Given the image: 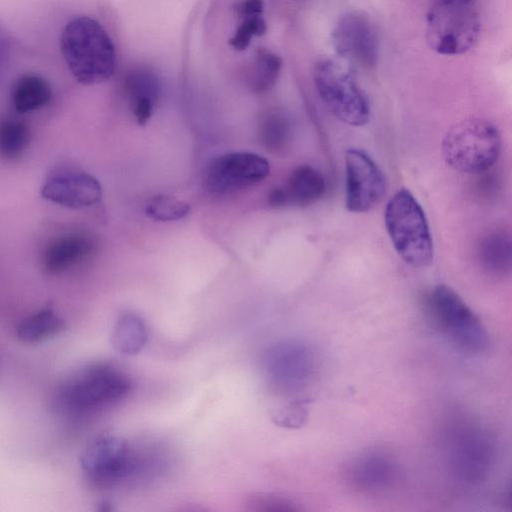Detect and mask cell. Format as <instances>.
I'll use <instances>...</instances> for the list:
<instances>
[{
	"label": "cell",
	"mask_w": 512,
	"mask_h": 512,
	"mask_svg": "<svg viewBox=\"0 0 512 512\" xmlns=\"http://www.w3.org/2000/svg\"><path fill=\"white\" fill-rule=\"evenodd\" d=\"M130 379L106 362L87 364L64 378L53 395L55 410L82 417L121 400L131 389Z\"/></svg>",
	"instance_id": "6da1fadb"
},
{
	"label": "cell",
	"mask_w": 512,
	"mask_h": 512,
	"mask_svg": "<svg viewBox=\"0 0 512 512\" xmlns=\"http://www.w3.org/2000/svg\"><path fill=\"white\" fill-rule=\"evenodd\" d=\"M60 48L70 72L81 84H100L114 74L113 42L104 27L91 17L71 19L62 30Z\"/></svg>",
	"instance_id": "7a4b0ae2"
},
{
	"label": "cell",
	"mask_w": 512,
	"mask_h": 512,
	"mask_svg": "<svg viewBox=\"0 0 512 512\" xmlns=\"http://www.w3.org/2000/svg\"><path fill=\"white\" fill-rule=\"evenodd\" d=\"M388 236L399 257L408 265L422 268L434 258L433 240L425 212L413 194L399 189L384 212Z\"/></svg>",
	"instance_id": "3957f363"
},
{
	"label": "cell",
	"mask_w": 512,
	"mask_h": 512,
	"mask_svg": "<svg viewBox=\"0 0 512 512\" xmlns=\"http://www.w3.org/2000/svg\"><path fill=\"white\" fill-rule=\"evenodd\" d=\"M441 150L445 162L452 169L480 174L489 170L499 158L500 132L488 119L469 117L447 130Z\"/></svg>",
	"instance_id": "277c9868"
},
{
	"label": "cell",
	"mask_w": 512,
	"mask_h": 512,
	"mask_svg": "<svg viewBox=\"0 0 512 512\" xmlns=\"http://www.w3.org/2000/svg\"><path fill=\"white\" fill-rule=\"evenodd\" d=\"M481 18L476 0H434L426 17V38L432 50L455 56L478 41Z\"/></svg>",
	"instance_id": "5b68a950"
},
{
	"label": "cell",
	"mask_w": 512,
	"mask_h": 512,
	"mask_svg": "<svg viewBox=\"0 0 512 512\" xmlns=\"http://www.w3.org/2000/svg\"><path fill=\"white\" fill-rule=\"evenodd\" d=\"M313 79L320 98L340 121L356 127L369 121V101L350 68L324 58L315 64Z\"/></svg>",
	"instance_id": "8992f818"
},
{
	"label": "cell",
	"mask_w": 512,
	"mask_h": 512,
	"mask_svg": "<svg viewBox=\"0 0 512 512\" xmlns=\"http://www.w3.org/2000/svg\"><path fill=\"white\" fill-rule=\"evenodd\" d=\"M446 443L448 467L458 481L474 485L487 478L496 449L486 430L472 424L459 425L452 429Z\"/></svg>",
	"instance_id": "52a82bcc"
},
{
	"label": "cell",
	"mask_w": 512,
	"mask_h": 512,
	"mask_svg": "<svg viewBox=\"0 0 512 512\" xmlns=\"http://www.w3.org/2000/svg\"><path fill=\"white\" fill-rule=\"evenodd\" d=\"M429 304L436 321L458 348L480 353L488 347L489 335L484 325L451 287L435 286Z\"/></svg>",
	"instance_id": "ba28073f"
},
{
	"label": "cell",
	"mask_w": 512,
	"mask_h": 512,
	"mask_svg": "<svg viewBox=\"0 0 512 512\" xmlns=\"http://www.w3.org/2000/svg\"><path fill=\"white\" fill-rule=\"evenodd\" d=\"M129 443L105 434L93 439L81 456V469L95 485L110 486L133 474L140 465Z\"/></svg>",
	"instance_id": "9c48e42d"
},
{
	"label": "cell",
	"mask_w": 512,
	"mask_h": 512,
	"mask_svg": "<svg viewBox=\"0 0 512 512\" xmlns=\"http://www.w3.org/2000/svg\"><path fill=\"white\" fill-rule=\"evenodd\" d=\"M270 173L269 162L252 152H231L209 162L203 188L213 195H227L254 186Z\"/></svg>",
	"instance_id": "30bf717a"
},
{
	"label": "cell",
	"mask_w": 512,
	"mask_h": 512,
	"mask_svg": "<svg viewBox=\"0 0 512 512\" xmlns=\"http://www.w3.org/2000/svg\"><path fill=\"white\" fill-rule=\"evenodd\" d=\"M272 383L285 392H297L312 381L317 361L312 349L297 339L281 340L270 346L264 357Z\"/></svg>",
	"instance_id": "8fae6325"
},
{
	"label": "cell",
	"mask_w": 512,
	"mask_h": 512,
	"mask_svg": "<svg viewBox=\"0 0 512 512\" xmlns=\"http://www.w3.org/2000/svg\"><path fill=\"white\" fill-rule=\"evenodd\" d=\"M336 53L359 68H372L379 56V37L371 19L360 11L344 13L332 31Z\"/></svg>",
	"instance_id": "7c38bea8"
},
{
	"label": "cell",
	"mask_w": 512,
	"mask_h": 512,
	"mask_svg": "<svg viewBox=\"0 0 512 512\" xmlns=\"http://www.w3.org/2000/svg\"><path fill=\"white\" fill-rule=\"evenodd\" d=\"M345 205L353 213L373 209L387 191V181L377 163L363 150L350 148L345 153Z\"/></svg>",
	"instance_id": "4fadbf2b"
},
{
	"label": "cell",
	"mask_w": 512,
	"mask_h": 512,
	"mask_svg": "<svg viewBox=\"0 0 512 512\" xmlns=\"http://www.w3.org/2000/svg\"><path fill=\"white\" fill-rule=\"evenodd\" d=\"M41 195L55 204L81 209L98 203L102 197V188L99 181L88 173L63 171L45 180Z\"/></svg>",
	"instance_id": "5bb4252c"
},
{
	"label": "cell",
	"mask_w": 512,
	"mask_h": 512,
	"mask_svg": "<svg viewBox=\"0 0 512 512\" xmlns=\"http://www.w3.org/2000/svg\"><path fill=\"white\" fill-rule=\"evenodd\" d=\"M399 476L397 460L390 453L379 449L361 453L348 468V479L352 486L368 493L391 489Z\"/></svg>",
	"instance_id": "9a60e30c"
},
{
	"label": "cell",
	"mask_w": 512,
	"mask_h": 512,
	"mask_svg": "<svg viewBox=\"0 0 512 512\" xmlns=\"http://www.w3.org/2000/svg\"><path fill=\"white\" fill-rule=\"evenodd\" d=\"M124 92L137 123L145 125L161 95L158 76L146 67L132 69L125 77Z\"/></svg>",
	"instance_id": "2e32d148"
},
{
	"label": "cell",
	"mask_w": 512,
	"mask_h": 512,
	"mask_svg": "<svg viewBox=\"0 0 512 512\" xmlns=\"http://www.w3.org/2000/svg\"><path fill=\"white\" fill-rule=\"evenodd\" d=\"M95 250V241L86 234H70L51 242L43 254V267L48 274L63 273L87 259Z\"/></svg>",
	"instance_id": "e0dca14e"
},
{
	"label": "cell",
	"mask_w": 512,
	"mask_h": 512,
	"mask_svg": "<svg viewBox=\"0 0 512 512\" xmlns=\"http://www.w3.org/2000/svg\"><path fill=\"white\" fill-rule=\"evenodd\" d=\"M282 187L288 204L305 207L321 199L326 190V182L319 170L304 164L292 171Z\"/></svg>",
	"instance_id": "ac0fdd59"
},
{
	"label": "cell",
	"mask_w": 512,
	"mask_h": 512,
	"mask_svg": "<svg viewBox=\"0 0 512 512\" xmlns=\"http://www.w3.org/2000/svg\"><path fill=\"white\" fill-rule=\"evenodd\" d=\"M480 266L488 273L504 276L511 270V239L508 232L497 229L484 235L478 244Z\"/></svg>",
	"instance_id": "d6986e66"
},
{
	"label": "cell",
	"mask_w": 512,
	"mask_h": 512,
	"mask_svg": "<svg viewBox=\"0 0 512 512\" xmlns=\"http://www.w3.org/2000/svg\"><path fill=\"white\" fill-rule=\"evenodd\" d=\"M52 97V90L42 76L23 74L13 84L11 99L16 111L27 113L47 105Z\"/></svg>",
	"instance_id": "ffe728a7"
},
{
	"label": "cell",
	"mask_w": 512,
	"mask_h": 512,
	"mask_svg": "<svg viewBox=\"0 0 512 512\" xmlns=\"http://www.w3.org/2000/svg\"><path fill=\"white\" fill-rule=\"evenodd\" d=\"M147 328L143 319L135 313H124L116 321L112 343L124 355L138 354L146 345Z\"/></svg>",
	"instance_id": "44dd1931"
},
{
	"label": "cell",
	"mask_w": 512,
	"mask_h": 512,
	"mask_svg": "<svg viewBox=\"0 0 512 512\" xmlns=\"http://www.w3.org/2000/svg\"><path fill=\"white\" fill-rule=\"evenodd\" d=\"M64 329L63 319L48 307L28 316L16 329L17 338L24 343H38L59 334Z\"/></svg>",
	"instance_id": "7402d4cb"
},
{
	"label": "cell",
	"mask_w": 512,
	"mask_h": 512,
	"mask_svg": "<svg viewBox=\"0 0 512 512\" xmlns=\"http://www.w3.org/2000/svg\"><path fill=\"white\" fill-rule=\"evenodd\" d=\"M258 135L266 149L271 152H281L289 146L292 140V121L282 111H268L260 117Z\"/></svg>",
	"instance_id": "603a6c76"
},
{
	"label": "cell",
	"mask_w": 512,
	"mask_h": 512,
	"mask_svg": "<svg viewBox=\"0 0 512 512\" xmlns=\"http://www.w3.org/2000/svg\"><path fill=\"white\" fill-rule=\"evenodd\" d=\"M282 67L281 58L267 50L259 51L250 71V86L255 93H265L276 83Z\"/></svg>",
	"instance_id": "cb8c5ba5"
},
{
	"label": "cell",
	"mask_w": 512,
	"mask_h": 512,
	"mask_svg": "<svg viewBox=\"0 0 512 512\" xmlns=\"http://www.w3.org/2000/svg\"><path fill=\"white\" fill-rule=\"evenodd\" d=\"M30 141L27 125L18 120H5L0 123V155L6 159L20 156Z\"/></svg>",
	"instance_id": "d4e9b609"
},
{
	"label": "cell",
	"mask_w": 512,
	"mask_h": 512,
	"mask_svg": "<svg viewBox=\"0 0 512 512\" xmlns=\"http://www.w3.org/2000/svg\"><path fill=\"white\" fill-rule=\"evenodd\" d=\"M190 209V205L180 199L157 195L146 203L144 211L147 217L155 221L171 222L186 217Z\"/></svg>",
	"instance_id": "484cf974"
},
{
	"label": "cell",
	"mask_w": 512,
	"mask_h": 512,
	"mask_svg": "<svg viewBox=\"0 0 512 512\" xmlns=\"http://www.w3.org/2000/svg\"><path fill=\"white\" fill-rule=\"evenodd\" d=\"M240 19V24L229 40L230 46L238 51L245 50L253 37L261 36L266 31V23L262 15L244 16Z\"/></svg>",
	"instance_id": "4316f807"
},
{
	"label": "cell",
	"mask_w": 512,
	"mask_h": 512,
	"mask_svg": "<svg viewBox=\"0 0 512 512\" xmlns=\"http://www.w3.org/2000/svg\"><path fill=\"white\" fill-rule=\"evenodd\" d=\"M309 398H299L291 401L273 417L274 423L284 428H299L304 425L308 417Z\"/></svg>",
	"instance_id": "83f0119b"
},
{
	"label": "cell",
	"mask_w": 512,
	"mask_h": 512,
	"mask_svg": "<svg viewBox=\"0 0 512 512\" xmlns=\"http://www.w3.org/2000/svg\"><path fill=\"white\" fill-rule=\"evenodd\" d=\"M258 506V510L278 511V510H295L293 503L277 497H261L254 502Z\"/></svg>",
	"instance_id": "f1b7e54d"
},
{
	"label": "cell",
	"mask_w": 512,
	"mask_h": 512,
	"mask_svg": "<svg viewBox=\"0 0 512 512\" xmlns=\"http://www.w3.org/2000/svg\"><path fill=\"white\" fill-rule=\"evenodd\" d=\"M264 9L263 0H242L236 6V13L240 17L262 15Z\"/></svg>",
	"instance_id": "f546056e"
},
{
	"label": "cell",
	"mask_w": 512,
	"mask_h": 512,
	"mask_svg": "<svg viewBox=\"0 0 512 512\" xmlns=\"http://www.w3.org/2000/svg\"><path fill=\"white\" fill-rule=\"evenodd\" d=\"M268 204L273 208H282L288 205L283 187H275L269 192Z\"/></svg>",
	"instance_id": "4dcf8cb0"
},
{
	"label": "cell",
	"mask_w": 512,
	"mask_h": 512,
	"mask_svg": "<svg viewBox=\"0 0 512 512\" xmlns=\"http://www.w3.org/2000/svg\"><path fill=\"white\" fill-rule=\"evenodd\" d=\"M2 45H3V41H2V37H1V35H0V50L2 49V48H1V47H2Z\"/></svg>",
	"instance_id": "1f68e13d"
}]
</instances>
